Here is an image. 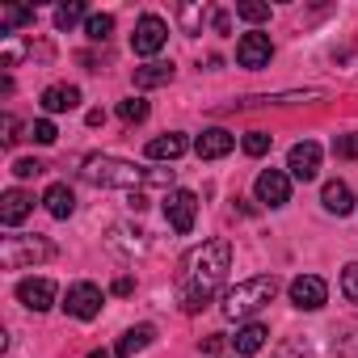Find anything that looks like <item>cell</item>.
Instances as JSON below:
<instances>
[{
	"label": "cell",
	"instance_id": "34",
	"mask_svg": "<svg viewBox=\"0 0 358 358\" xmlns=\"http://www.w3.org/2000/svg\"><path fill=\"white\" fill-rule=\"evenodd\" d=\"M17 131H22V122H17V118H13V114H5V148H13V143H17V139H22V135H17Z\"/></svg>",
	"mask_w": 358,
	"mask_h": 358
},
{
	"label": "cell",
	"instance_id": "37",
	"mask_svg": "<svg viewBox=\"0 0 358 358\" xmlns=\"http://www.w3.org/2000/svg\"><path fill=\"white\" fill-rule=\"evenodd\" d=\"M228 26H232V22H228V13H215V30H220V34H228Z\"/></svg>",
	"mask_w": 358,
	"mask_h": 358
},
{
	"label": "cell",
	"instance_id": "31",
	"mask_svg": "<svg viewBox=\"0 0 358 358\" xmlns=\"http://www.w3.org/2000/svg\"><path fill=\"white\" fill-rule=\"evenodd\" d=\"M333 156L358 160V135H337V139H333Z\"/></svg>",
	"mask_w": 358,
	"mask_h": 358
},
{
	"label": "cell",
	"instance_id": "23",
	"mask_svg": "<svg viewBox=\"0 0 358 358\" xmlns=\"http://www.w3.org/2000/svg\"><path fill=\"white\" fill-rule=\"evenodd\" d=\"M85 34H89L93 43H106V38L114 34V17H110V13H89V22H85Z\"/></svg>",
	"mask_w": 358,
	"mask_h": 358
},
{
	"label": "cell",
	"instance_id": "26",
	"mask_svg": "<svg viewBox=\"0 0 358 358\" xmlns=\"http://www.w3.org/2000/svg\"><path fill=\"white\" fill-rule=\"evenodd\" d=\"M118 118H122V122H143V118H148V101H143V97L118 101Z\"/></svg>",
	"mask_w": 358,
	"mask_h": 358
},
{
	"label": "cell",
	"instance_id": "2",
	"mask_svg": "<svg viewBox=\"0 0 358 358\" xmlns=\"http://www.w3.org/2000/svg\"><path fill=\"white\" fill-rule=\"evenodd\" d=\"M80 177L101 190H139V186H173V169H143L118 156H85Z\"/></svg>",
	"mask_w": 358,
	"mask_h": 358
},
{
	"label": "cell",
	"instance_id": "13",
	"mask_svg": "<svg viewBox=\"0 0 358 358\" xmlns=\"http://www.w3.org/2000/svg\"><path fill=\"white\" fill-rule=\"evenodd\" d=\"M30 211H34V199L26 190H5V194H0V224H5V228H17Z\"/></svg>",
	"mask_w": 358,
	"mask_h": 358
},
{
	"label": "cell",
	"instance_id": "24",
	"mask_svg": "<svg viewBox=\"0 0 358 358\" xmlns=\"http://www.w3.org/2000/svg\"><path fill=\"white\" fill-rule=\"evenodd\" d=\"M80 17H85V5H80V0H72V5H59V9H55V26H59V30H72ZM85 22H89V17H85Z\"/></svg>",
	"mask_w": 358,
	"mask_h": 358
},
{
	"label": "cell",
	"instance_id": "5",
	"mask_svg": "<svg viewBox=\"0 0 358 358\" xmlns=\"http://www.w3.org/2000/svg\"><path fill=\"white\" fill-rule=\"evenodd\" d=\"M164 43H169V26H164V17H156V13H143V17L135 22L131 51H135V55H156Z\"/></svg>",
	"mask_w": 358,
	"mask_h": 358
},
{
	"label": "cell",
	"instance_id": "21",
	"mask_svg": "<svg viewBox=\"0 0 358 358\" xmlns=\"http://www.w3.org/2000/svg\"><path fill=\"white\" fill-rule=\"evenodd\" d=\"M173 80V64H143V68H135V89H160V85H169Z\"/></svg>",
	"mask_w": 358,
	"mask_h": 358
},
{
	"label": "cell",
	"instance_id": "1",
	"mask_svg": "<svg viewBox=\"0 0 358 358\" xmlns=\"http://www.w3.org/2000/svg\"><path fill=\"white\" fill-rule=\"evenodd\" d=\"M228 270H232V245H228V241H207V245H199V249L186 257V270H182V308H186V312L207 308V299H211L215 287L228 278Z\"/></svg>",
	"mask_w": 358,
	"mask_h": 358
},
{
	"label": "cell",
	"instance_id": "22",
	"mask_svg": "<svg viewBox=\"0 0 358 358\" xmlns=\"http://www.w3.org/2000/svg\"><path fill=\"white\" fill-rule=\"evenodd\" d=\"M17 26H34V9H26V5H9V9H0V30H5V38H9Z\"/></svg>",
	"mask_w": 358,
	"mask_h": 358
},
{
	"label": "cell",
	"instance_id": "17",
	"mask_svg": "<svg viewBox=\"0 0 358 358\" xmlns=\"http://www.w3.org/2000/svg\"><path fill=\"white\" fill-rule=\"evenodd\" d=\"M320 203H324V211H333V215H350V211H354V194H350L345 182H324Z\"/></svg>",
	"mask_w": 358,
	"mask_h": 358
},
{
	"label": "cell",
	"instance_id": "38",
	"mask_svg": "<svg viewBox=\"0 0 358 358\" xmlns=\"http://www.w3.org/2000/svg\"><path fill=\"white\" fill-rule=\"evenodd\" d=\"M85 358H114V354H106V350H93V354H85Z\"/></svg>",
	"mask_w": 358,
	"mask_h": 358
},
{
	"label": "cell",
	"instance_id": "35",
	"mask_svg": "<svg viewBox=\"0 0 358 358\" xmlns=\"http://www.w3.org/2000/svg\"><path fill=\"white\" fill-rule=\"evenodd\" d=\"M203 350H207V354H220V350H224V333H211V337L203 341Z\"/></svg>",
	"mask_w": 358,
	"mask_h": 358
},
{
	"label": "cell",
	"instance_id": "30",
	"mask_svg": "<svg viewBox=\"0 0 358 358\" xmlns=\"http://www.w3.org/2000/svg\"><path fill=\"white\" fill-rule=\"evenodd\" d=\"M55 135H59V131H55V122H51V118L30 122V139H34V143H55Z\"/></svg>",
	"mask_w": 358,
	"mask_h": 358
},
{
	"label": "cell",
	"instance_id": "36",
	"mask_svg": "<svg viewBox=\"0 0 358 358\" xmlns=\"http://www.w3.org/2000/svg\"><path fill=\"white\" fill-rule=\"evenodd\" d=\"M131 291H135V282H131L127 274H122V278H114V295H131Z\"/></svg>",
	"mask_w": 358,
	"mask_h": 358
},
{
	"label": "cell",
	"instance_id": "11",
	"mask_svg": "<svg viewBox=\"0 0 358 358\" xmlns=\"http://www.w3.org/2000/svg\"><path fill=\"white\" fill-rule=\"evenodd\" d=\"M287 169H291L295 182H312V177L320 173V143H312V139L295 143L291 156H287Z\"/></svg>",
	"mask_w": 358,
	"mask_h": 358
},
{
	"label": "cell",
	"instance_id": "18",
	"mask_svg": "<svg viewBox=\"0 0 358 358\" xmlns=\"http://www.w3.org/2000/svg\"><path fill=\"white\" fill-rule=\"evenodd\" d=\"M43 207H47V211H51L55 220H68V215L76 211V194H72V190H68L64 182H55V186H51V190L43 194Z\"/></svg>",
	"mask_w": 358,
	"mask_h": 358
},
{
	"label": "cell",
	"instance_id": "27",
	"mask_svg": "<svg viewBox=\"0 0 358 358\" xmlns=\"http://www.w3.org/2000/svg\"><path fill=\"white\" fill-rule=\"evenodd\" d=\"M270 143H274V139H270V131H249V135L241 139V148H245L249 156H266V152H270Z\"/></svg>",
	"mask_w": 358,
	"mask_h": 358
},
{
	"label": "cell",
	"instance_id": "6",
	"mask_svg": "<svg viewBox=\"0 0 358 358\" xmlns=\"http://www.w3.org/2000/svg\"><path fill=\"white\" fill-rule=\"evenodd\" d=\"M164 220H169V228L173 232H190L194 228V220H199V199L190 194V190H173L169 199H164Z\"/></svg>",
	"mask_w": 358,
	"mask_h": 358
},
{
	"label": "cell",
	"instance_id": "16",
	"mask_svg": "<svg viewBox=\"0 0 358 358\" xmlns=\"http://www.w3.org/2000/svg\"><path fill=\"white\" fill-rule=\"evenodd\" d=\"M80 106V89H72V85H51V89H43V110L47 114H68V110H76Z\"/></svg>",
	"mask_w": 358,
	"mask_h": 358
},
{
	"label": "cell",
	"instance_id": "8",
	"mask_svg": "<svg viewBox=\"0 0 358 358\" xmlns=\"http://www.w3.org/2000/svg\"><path fill=\"white\" fill-rule=\"evenodd\" d=\"M64 308H68V316H76V320H93V316L101 312V287H93V282H72Z\"/></svg>",
	"mask_w": 358,
	"mask_h": 358
},
{
	"label": "cell",
	"instance_id": "9",
	"mask_svg": "<svg viewBox=\"0 0 358 358\" xmlns=\"http://www.w3.org/2000/svg\"><path fill=\"white\" fill-rule=\"evenodd\" d=\"M257 203H266V207H287V199H291V177L282 173V169H266V173H257Z\"/></svg>",
	"mask_w": 358,
	"mask_h": 358
},
{
	"label": "cell",
	"instance_id": "28",
	"mask_svg": "<svg viewBox=\"0 0 358 358\" xmlns=\"http://www.w3.org/2000/svg\"><path fill=\"white\" fill-rule=\"evenodd\" d=\"M274 358H312V345H308L303 337H287V341L274 350Z\"/></svg>",
	"mask_w": 358,
	"mask_h": 358
},
{
	"label": "cell",
	"instance_id": "15",
	"mask_svg": "<svg viewBox=\"0 0 358 358\" xmlns=\"http://www.w3.org/2000/svg\"><path fill=\"white\" fill-rule=\"evenodd\" d=\"M152 341H156V329H152V324H135V329H127V333L118 337L114 358H135V354H143Z\"/></svg>",
	"mask_w": 358,
	"mask_h": 358
},
{
	"label": "cell",
	"instance_id": "4",
	"mask_svg": "<svg viewBox=\"0 0 358 358\" xmlns=\"http://www.w3.org/2000/svg\"><path fill=\"white\" fill-rule=\"evenodd\" d=\"M51 257H55V245L47 236H5L0 241V266L5 270H30Z\"/></svg>",
	"mask_w": 358,
	"mask_h": 358
},
{
	"label": "cell",
	"instance_id": "3",
	"mask_svg": "<svg viewBox=\"0 0 358 358\" xmlns=\"http://www.w3.org/2000/svg\"><path fill=\"white\" fill-rule=\"evenodd\" d=\"M274 295H278V278H274V274L249 278V282H241V287H232V291L224 295V316H228V320H249V316H257Z\"/></svg>",
	"mask_w": 358,
	"mask_h": 358
},
{
	"label": "cell",
	"instance_id": "10",
	"mask_svg": "<svg viewBox=\"0 0 358 358\" xmlns=\"http://www.w3.org/2000/svg\"><path fill=\"white\" fill-rule=\"evenodd\" d=\"M270 55H274V47H270V34H262V30H253V34H241V43H236V64L241 68H266L270 64Z\"/></svg>",
	"mask_w": 358,
	"mask_h": 358
},
{
	"label": "cell",
	"instance_id": "14",
	"mask_svg": "<svg viewBox=\"0 0 358 358\" xmlns=\"http://www.w3.org/2000/svg\"><path fill=\"white\" fill-rule=\"evenodd\" d=\"M232 148H236V135H232V131H224V127L203 131V135H199V143H194V152H199L203 160H220V156H228Z\"/></svg>",
	"mask_w": 358,
	"mask_h": 358
},
{
	"label": "cell",
	"instance_id": "20",
	"mask_svg": "<svg viewBox=\"0 0 358 358\" xmlns=\"http://www.w3.org/2000/svg\"><path fill=\"white\" fill-rule=\"evenodd\" d=\"M182 152H186V135H177V131L156 135V139L148 143V160H177Z\"/></svg>",
	"mask_w": 358,
	"mask_h": 358
},
{
	"label": "cell",
	"instance_id": "7",
	"mask_svg": "<svg viewBox=\"0 0 358 358\" xmlns=\"http://www.w3.org/2000/svg\"><path fill=\"white\" fill-rule=\"evenodd\" d=\"M287 291H291V303H295L299 312H316V308H324V299H329V287H324V278H316V274H299Z\"/></svg>",
	"mask_w": 358,
	"mask_h": 358
},
{
	"label": "cell",
	"instance_id": "32",
	"mask_svg": "<svg viewBox=\"0 0 358 358\" xmlns=\"http://www.w3.org/2000/svg\"><path fill=\"white\" fill-rule=\"evenodd\" d=\"M341 295H345L350 303H358V266H345V270H341Z\"/></svg>",
	"mask_w": 358,
	"mask_h": 358
},
{
	"label": "cell",
	"instance_id": "29",
	"mask_svg": "<svg viewBox=\"0 0 358 358\" xmlns=\"http://www.w3.org/2000/svg\"><path fill=\"white\" fill-rule=\"evenodd\" d=\"M236 17H245V22H270V5H257V0H241V5H236Z\"/></svg>",
	"mask_w": 358,
	"mask_h": 358
},
{
	"label": "cell",
	"instance_id": "25",
	"mask_svg": "<svg viewBox=\"0 0 358 358\" xmlns=\"http://www.w3.org/2000/svg\"><path fill=\"white\" fill-rule=\"evenodd\" d=\"M177 17H182V30L186 34H199L203 22H207V9L203 5H182V13H177Z\"/></svg>",
	"mask_w": 358,
	"mask_h": 358
},
{
	"label": "cell",
	"instance_id": "12",
	"mask_svg": "<svg viewBox=\"0 0 358 358\" xmlns=\"http://www.w3.org/2000/svg\"><path fill=\"white\" fill-rule=\"evenodd\" d=\"M55 295H59V287H55L51 278H22V282H17V299H22L30 312H47V308L55 303Z\"/></svg>",
	"mask_w": 358,
	"mask_h": 358
},
{
	"label": "cell",
	"instance_id": "33",
	"mask_svg": "<svg viewBox=\"0 0 358 358\" xmlns=\"http://www.w3.org/2000/svg\"><path fill=\"white\" fill-rule=\"evenodd\" d=\"M13 173L17 177H38V173H47V164L34 160V156H22V160H13Z\"/></svg>",
	"mask_w": 358,
	"mask_h": 358
},
{
	"label": "cell",
	"instance_id": "19",
	"mask_svg": "<svg viewBox=\"0 0 358 358\" xmlns=\"http://www.w3.org/2000/svg\"><path fill=\"white\" fill-rule=\"evenodd\" d=\"M266 341H270V329H266V324H257V320H249V324H245V329H236V337H232L236 354H257Z\"/></svg>",
	"mask_w": 358,
	"mask_h": 358
}]
</instances>
